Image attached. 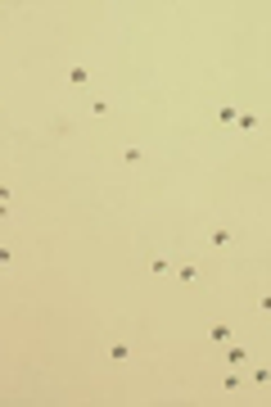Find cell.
<instances>
[{"label": "cell", "instance_id": "cell-1", "mask_svg": "<svg viewBox=\"0 0 271 407\" xmlns=\"http://www.w3.org/2000/svg\"><path fill=\"white\" fill-rule=\"evenodd\" d=\"M208 335H212V344H231V326H212Z\"/></svg>", "mask_w": 271, "mask_h": 407}, {"label": "cell", "instance_id": "cell-2", "mask_svg": "<svg viewBox=\"0 0 271 407\" xmlns=\"http://www.w3.org/2000/svg\"><path fill=\"white\" fill-rule=\"evenodd\" d=\"M231 244V231H212V249H226Z\"/></svg>", "mask_w": 271, "mask_h": 407}]
</instances>
